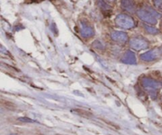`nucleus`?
Segmentation results:
<instances>
[{"mask_svg": "<svg viewBox=\"0 0 162 135\" xmlns=\"http://www.w3.org/2000/svg\"><path fill=\"white\" fill-rule=\"evenodd\" d=\"M137 14L141 20L150 25H155L158 21V18L161 17L160 14H158V12L150 7L139 9Z\"/></svg>", "mask_w": 162, "mask_h": 135, "instance_id": "f257e3e1", "label": "nucleus"}, {"mask_svg": "<svg viewBox=\"0 0 162 135\" xmlns=\"http://www.w3.org/2000/svg\"><path fill=\"white\" fill-rule=\"evenodd\" d=\"M142 84L145 88V89L150 94L151 97L155 99L157 97V91L161 86L160 83L151 78H144L142 80Z\"/></svg>", "mask_w": 162, "mask_h": 135, "instance_id": "f03ea898", "label": "nucleus"}, {"mask_svg": "<svg viewBox=\"0 0 162 135\" xmlns=\"http://www.w3.org/2000/svg\"><path fill=\"white\" fill-rule=\"evenodd\" d=\"M115 22L116 24V25H118L120 28H126V29L134 28V25H135L134 19L129 15L124 14L117 15V17H115Z\"/></svg>", "mask_w": 162, "mask_h": 135, "instance_id": "7ed1b4c3", "label": "nucleus"}, {"mask_svg": "<svg viewBox=\"0 0 162 135\" xmlns=\"http://www.w3.org/2000/svg\"><path fill=\"white\" fill-rule=\"evenodd\" d=\"M130 46L132 49L142 51L148 47L149 43L144 38L136 36V37L132 38L131 40H130Z\"/></svg>", "mask_w": 162, "mask_h": 135, "instance_id": "20e7f679", "label": "nucleus"}, {"mask_svg": "<svg viewBox=\"0 0 162 135\" xmlns=\"http://www.w3.org/2000/svg\"><path fill=\"white\" fill-rule=\"evenodd\" d=\"M79 28H80V33L82 37H92L95 34V31H94L93 28L86 21H81Z\"/></svg>", "mask_w": 162, "mask_h": 135, "instance_id": "39448f33", "label": "nucleus"}, {"mask_svg": "<svg viewBox=\"0 0 162 135\" xmlns=\"http://www.w3.org/2000/svg\"><path fill=\"white\" fill-rule=\"evenodd\" d=\"M161 54V51L159 48H155V49L150 50L149 52H146V53H143L140 55V58H141L142 60L144 61L150 62L153 61L155 59H158L159 56Z\"/></svg>", "mask_w": 162, "mask_h": 135, "instance_id": "423d86ee", "label": "nucleus"}, {"mask_svg": "<svg viewBox=\"0 0 162 135\" xmlns=\"http://www.w3.org/2000/svg\"><path fill=\"white\" fill-rule=\"evenodd\" d=\"M111 37L114 41L118 43H125L128 40V36L127 33L121 31H113L111 33Z\"/></svg>", "mask_w": 162, "mask_h": 135, "instance_id": "0eeeda50", "label": "nucleus"}, {"mask_svg": "<svg viewBox=\"0 0 162 135\" xmlns=\"http://www.w3.org/2000/svg\"><path fill=\"white\" fill-rule=\"evenodd\" d=\"M122 62L123 63L131 64V65H134L136 64V56L134 52L131 51H127L124 54V55L122 58Z\"/></svg>", "mask_w": 162, "mask_h": 135, "instance_id": "6e6552de", "label": "nucleus"}, {"mask_svg": "<svg viewBox=\"0 0 162 135\" xmlns=\"http://www.w3.org/2000/svg\"><path fill=\"white\" fill-rule=\"evenodd\" d=\"M121 5L123 8L127 12L133 13L135 11V5L133 0H122Z\"/></svg>", "mask_w": 162, "mask_h": 135, "instance_id": "1a4fd4ad", "label": "nucleus"}, {"mask_svg": "<svg viewBox=\"0 0 162 135\" xmlns=\"http://www.w3.org/2000/svg\"><path fill=\"white\" fill-rule=\"evenodd\" d=\"M97 1V4L99 7L103 12H109L111 11V7L108 3H106L104 0H96Z\"/></svg>", "mask_w": 162, "mask_h": 135, "instance_id": "9d476101", "label": "nucleus"}, {"mask_svg": "<svg viewBox=\"0 0 162 135\" xmlns=\"http://www.w3.org/2000/svg\"><path fill=\"white\" fill-rule=\"evenodd\" d=\"M144 27H145V29H146L149 33H150V34H158V33H159V30H158V28H156L155 27H153V26L145 25Z\"/></svg>", "mask_w": 162, "mask_h": 135, "instance_id": "9b49d317", "label": "nucleus"}, {"mask_svg": "<svg viewBox=\"0 0 162 135\" xmlns=\"http://www.w3.org/2000/svg\"><path fill=\"white\" fill-rule=\"evenodd\" d=\"M153 3L157 9L162 10V0H153Z\"/></svg>", "mask_w": 162, "mask_h": 135, "instance_id": "f8f14e48", "label": "nucleus"}, {"mask_svg": "<svg viewBox=\"0 0 162 135\" xmlns=\"http://www.w3.org/2000/svg\"><path fill=\"white\" fill-rule=\"evenodd\" d=\"M19 121H21V122H25V123H34V121L33 119H30V118H25V117H21V118H18Z\"/></svg>", "mask_w": 162, "mask_h": 135, "instance_id": "ddd939ff", "label": "nucleus"}, {"mask_svg": "<svg viewBox=\"0 0 162 135\" xmlns=\"http://www.w3.org/2000/svg\"><path fill=\"white\" fill-rule=\"evenodd\" d=\"M107 1H108V2H115L116 0H107Z\"/></svg>", "mask_w": 162, "mask_h": 135, "instance_id": "4468645a", "label": "nucleus"}]
</instances>
